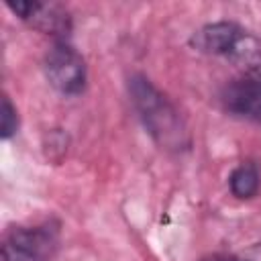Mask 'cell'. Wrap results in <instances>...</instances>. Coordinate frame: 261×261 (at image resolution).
<instances>
[{
    "mask_svg": "<svg viewBox=\"0 0 261 261\" xmlns=\"http://www.w3.org/2000/svg\"><path fill=\"white\" fill-rule=\"evenodd\" d=\"M192 47L206 55H216L243 67V71L261 69V43L247 29L230 20L204 24L192 37Z\"/></svg>",
    "mask_w": 261,
    "mask_h": 261,
    "instance_id": "7a4b0ae2",
    "label": "cell"
},
{
    "mask_svg": "<svg viewBox=\"0 0 261 261\" xmlns=\"http://www.w3.org/2000/svg\"><path fill=\"white\" fill-rule=\"evenodd\" d=\"M128 94L133 100L143 126L151 135V139L165 151L181 153L188 151L192 145L190 130L175 108V104L153 86V82L141 73L130 75L128 80Z\"/></svg>",
    "mask_w": 261,
    "mask_h": 261,
    "instance_id": "6da1fadb",
    "label": "cell"
},
{
    "mask_svg": "<svg viewBox=\"0 0 261 261\" xmlns=\"http://www.w3.org/2000/svg\"><path fill=\"white\" fill-rule=\"evenodd\" d=\"M198 261H243L239 255H224V253H214V255H206Z\"/></svg>",
    "mask_w": 261,
    "mask_h": 261,
    "instance_id": "30bf717a",
    "label": "cell"
},
{
    "mask_svg": "<svg viewBox=\"0 0 261 261\" xmlns=\"http://www.w3.org/2000/svg\"><path fill=\"white\" fill-rule=\"evenodd\" d=\"M43 69L47 82L63 96H80L86 90V61L67 41L53 43V47L45 53Z\"/></svg>",
    "mask_w": 261,
    "mask_h": 261,
    "instance_id": "277c9868",
    "label": "cell"
},
{
    "mask_svg": "<svg viewBox=\"0 0 261 261\" xmlns=\"http://www.w3.org/2000/svg\"><path fill=\"white\" fill-rule=\"evenodd\" d=\"M220 104L230 116L261 122V69L230 80L220 92Z\"/></svg>",
    "mask_w": 261,
    "mask_h": 261,
    "instance_id": "8992f818",
    "label": "cell"
},
{
    "mask_svg": "<svg viewBox=\"0 0 261 261\" xmlns=\"http://www.w3.org/2000/svg\"><path fill=\"white\" fill-rule=\"evenodd\" d=\"M61 243V222L49 218L33 226H14L4 232L2 261H53Z\"/></svg>",
    "mask_w": 261,
    "mask_h": 261,
    "instance_id": "3957f363",
    "label": "cell"
},
{
    "mask_svg": "<svg viewBox=\"0 0 261 261\" xmlns=\"http://www.w3.org/2000/svg\"><path fill=\"white\" fill-rule=\"evenodd\" d=\"M18 130V112L8 96L2 98V110H0V137L4 141L12 139Z\"/></svg>",
    "mask_w": 261,
    "mask_h": 261,
    "instance_id": "ba28073f",
    "label": "cell"
},
{
    "mask_svg": "<svg viewBox=\"0 0 261 261\" xmlns=\"http://www.w3.org/2000/svg\"><path fill=\"white\" fill-rule=\"evenodd\" d=\"M228 188H230V194L239 200H251L253 196H257L261 188V173L257 163L253 161L239 163L228 175Z\"/></svg>",
    "mask_w": 261,
    "mask_h": 261,
    "instance_id": "52a82bcc",
    "label": "cell"
},
{
    "mask_svg": "<svg viewBox=\"0 0 261 261\" xmlns=\"http://www.w3.org/2000/svg\"><path fill=\"white\" fill-rule=\"evenodd\" d=\"M239 257L243 261H261V243H255V245L247 247Z\"/></svg>",
    "mask_w": 261,
    "mask_h": 261,
    "instance_id": "9c48e42d",
    "label": "cell"
},
{
    "mask_svg": "<svg viewBox=\"0 0 261 261\" xmlns=\"http://www.w3.org/2000/svg\"><path fill=\"white\" fill-rule=\"evenodd\" d=\"M6 6L31 29L43 35H51L55 41H65L71 33V16L61 4L37 0H8Z\"/></svg>",
    "mask_w": 261,
    "mask_h": 261,
    "instance_id": "5b68a950",
    "label": "cell"
}]
</instances>
